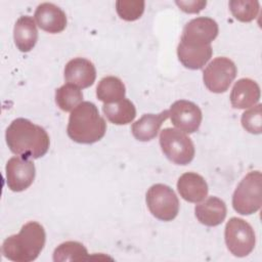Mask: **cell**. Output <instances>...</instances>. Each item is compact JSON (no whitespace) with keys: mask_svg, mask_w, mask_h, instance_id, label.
<instances>
[{"mask_svg":"<svg viewBox=\"0 0 262 262\" xmlns=\"http://www.w3.org/2000/svg\"><path fill=\"white\" fill-rule=\"evenodd\" d=\"M96 78L94 64L83 57L71 59L64 67V79L78 88H87L93 85Z\"/></svg>","mask_w":262,"mask_h":262,"instance_id":"7c38bea8","label":"cell"},{"mask_svg":"<svg viewBox=\"0 0 262 262\" xmlns=\"http://www.w3.org/2000/svg\"><path fill=\"white\" fill-rule=\"evenodd\" d=\"M13 39L17 49L21 52L31 51L38 40V31L33 17L20 16L13 28Z\"/></svg>","mask_w":262,"mask_h":262,"instance_id":"d6986e66","label":"cell"},{"mask_svg":"<svg viewBox=\"0 0 262 262\" xmlns=\"http://www.w3.org/2000/svg\"><path fill=\"white\" fill-rule=\"evenodd\" d=\"M145 2L142 0H119L116 2V10L119 16L127 21L138 19L144 11Z\"/></svg>","mask_w":262,"mask_h":262,"instance_id":"d4e9b609","label":"cell"},{"mask_svg":"<svg viewBox=\"0 0 262 262\" xmlns=\"http://www.w3.org/2000/svg\"><path fill=\"white\" fill-rule=\"evenodd\" d=\"M169 117L177 129L186 133L198 131L203 119L201 108L195 103L183 99L175 101L170 106Z\"/></svg>","mask_w":262,"mask_h":262,"instance_id":"30bf717a","label":"cell"},{"mask_svg":"<svg viewBox=\"0 0 262 262\" xmlns=\"http://www.w3.org/2000/svg\"><path fill=\"white\" fill-rule=\"evenodd\" d=\"M149 212L159 220L172 221L179 212V201L174 190L162 183L151 185L146 192Z\"/></svg>","mask_w":262,"mask_h":262,"instance_id":"52a82bcc","label":"cell"},{"mask_svg":"<svg viewBox=\"0 0 262 262\" xmlns=\"http://www.w3.org/2000/svg\"><path fill=\"white\" fill-rule=\"evenodd\" d=\"M198 220L206 226H217L221 224L227 214L225 203L217 196H209L194 208Z\"/></svg>","mask_w":262,"mask_h":262,"instance_id":"e0dca14e","label":"cell"},{"mask_svg":"<svg viewBox=\"0 0 262 262\" xmlns=\"http://www.w3.org/2000/svg\"><path fill=\"white\" fill-rule=\"evenodd\" d=\"M261 104L253 106L246 111L242 116V125L244 129L252 134H260L262 132V113Z\"/></svg>","mask_w":262,"mask_h":262,"instance_id":"484cf974","label":"cell"},{"mask_svg":"<svg viewBox=\"0 0 262 262\" xmlns=\"http://www.w3.org/2000/svg\"><path fill=\"white\" fill-rule=\"evenodd\" d=\"M262 205V175L260 171L249 172L236 186L232 207L241 215L256 213Z\"/></svg>","mask_w":262,"mask_h":262,"instance_id":"277c9868","label":"cell"},{"mask_svg":"<svg viewBox=\"0 0 262 262\" xmlns=\"http://www.w3.org/2000/svg\"><path fill=\"white\" fill-rule=\"evenodd\" d=\"M177 189L182 199L189 203H200L208 195L205 178L194 172L182 174L177 181Z\"/></svg>","mask_w":262,"mask_h":262,"instance_id":"9a60e30c","label":"cell"},{"mask_svg":"<svg viewBox=\"0 0 262 262\" xmlns=\"http://www.w3.org/2000/svg\"><path fill=\"white\" fill-rule=\"evenodd\" d=\"M35 19L40 29L50 34L62 32L67 27V15L53 3H41L35 11Z\"/></svg>","mask_w":262,"mask_h":262,"instance_id":"4fadbf2b","label":"cell"},{"mask_svg":"<svg viewBox=\"0 0 262 262\" xmlns=\"http://www.w3.org/2000/svg\"><path fill=\"white\" fill-rule=\"evenodd\" d=\"M5 139L13 154L27 159L43 157L50 145L45 129L25 118H17L10 123L5 132Z\"/></svg>","mask_w":262,"mask_h":262,"instance_id":"6da1fadb","label":"cell"},{"mask_svg":"<svg viewBox=\"0 0 262 262\" xmlns=\"http://www.w3.org/2000/svg\"><path fill=\"white\" fill-rule=\"evenodd\" d=\"M89 258L87 249L79 242H64L57 246L53 252V261H83Z\"/></svg>","mask_w":262,"mask_h":262,"instance_id":"7402d4cb","label":"cell"},{"mask_svg":"<svg viewBox=\"0 0 262 262\" xmlns=\"http://www.w3.org/2000/svg\"><path fill=\"white\" fill-rule=\"evenodd\" d=\"M225 244L236 257L248 256L255 248L256 236L253 227L244 219L232 217L225 225Z\"/></svg>","mask_w":262,"mask_h":262,"instance_id":"8992f818","label":"cell"},{"mask_svg":"<svg viewBox=\"0 0 262 262\" xmlns=\"http://www.w3.org/2000/svg\"><path fill=\"white\" fill-rule=\"evenodd\" d=\"M218 25L213 18L206 16L196 17L185 25L180 41L201 45H210L211 42L218 36Z\"/></svg>","mask_w":262,"mask_h":262,"instance_id":"8fae6325","label":"cell"},{"mask_svg":"<svg viewBox=\"0 0 262 262\" xmlns=\"http://www.w3.org/2000/svg\"><path fill=\"white\" fill-rule=\"evenodd\" d=\"M105 131L106 123L93 102L82 101L71 112L67 132L72 140L91 144L99 141Z\"/></svg>","mask_w":262,"mask_h":262,"instance_id":"3957f363","label":"cell"},{"mask_svg":"<svg viewBox=\"0 0 262 262\" xmlns=\"http://www.w3.org/2000/svg\"><path fill=\"white\" fill-rule=\"evenodd\" d=\"M169 111H163L160 114H145L131 127L133 136L139 141H149L154 139L162 124L168 119Z\"/></svg>","mask_w":262,"mask_h":262,"instance_id":"ac0fdd59","label":"cell"},{"mask_svg":"<svg viewBox=\"0 0 262 262\" xmlns=\"http://www.w3.org/2000/svg\"><path fill=\"white\" fill-rule=\"evenodd\" d=\"M160 145L164 155L176 165H187L194 158L193 142L179 129H163L160 133Z\"/></svg>","mask_w":262,"mask_h":262,"instance_id":"5b68a950","label":"cell"},{"mask_svg":"<svg viewBox=\"0 0 262 262\" xmlns=\"http://www.w3.org/2000/svg\"><path fill=\"white\" fill-rule=\"evenodd\" d=\"M236 73V67L231 59L216 57L204 70V84L211 92L223 93L229 88Z\"/></svg>","mask_w":262,"mask_h":262,"instance_id":"ba28073f","label":"cell"},{"mask_svg":"<svg viewBox=\"0 0 262 262\" xmlns=\"http://www.w3.org/2000/svg\"><path fill=\"white\" fill-rule=\"evenodd\" d=\"M260 87L252 79L237 80L230 93V102L234 108H248L254 106L260 100Z\"/></svg>","mask_w":262,"mask_h":262,"instance_id":"2e32d148","label":"cell"},{"mask_svg":"<svg viewBox=\"0 0 262 262\" xmlns=\"http://www.w3.org/2000/svg\"><path fill=\"white\" fill-rule=\"evenodd\" d=\"M102 111L107 120L116 125L129 124L136 117L134 104L127 98H123L114 103H104Z\"/></svg>","mask_w":262,"mask_h":262,"instance_id":"ffe728a7","label":"cell"},{"mask_svg":"<svg viewBox=\"0 0 262 262\" xmlns=\"http://www.w3.org/2000/svg\"><path fill=\"white\" fill-rule=\"evenodd\" d=\"M126 88L121 79L115 76L102 78L96 87V96L103 103H114L125 98Z\"/></svg>","mask_w":262,"mask_h":262,"instance_id":"44dd1931","label":"cell"},{"mask_svg":"<svg viewBox=\"0 0 262 262\" xmlns=\"http://www.w3.org/2000/svg\"><path fill=\"white\" fill-rule=\"evenodd\" d=\"M6 184L12 191L26 190L33 183L36 175L34 163L24 157H12L5 167Z\"/></svg>","mask_w":262,"mask_h":262,"instance_id":"9c48e42d","label":"cell"},{"mask_svg":"<svg viewBox=\"0 0 262 262\" xmlns=\"http://www.w3.org/2000/svg\"><path fill=\"white\" fill-rule=\"evenodd\" d=\"M213 49L210 45L192 44L180 41L177 47L179 61L187 69L200 70L211 58Z\"/></svg>","mask_w":262,"mask_h":262,"instance_id":"5bb4252c","label":"cell"},{"mask_svg":"<svg viewBox=\"0 0 262 262\" xmlns=\"http://www.w3.org/2000/svg\"><path fill=\"white\" fill-rule=\"evenodd\" d=\"M179 8L186 13H199L203 10L207 4L204 0H188V1H176Z\"/></svg>","mask_w":262,"mask_h":262,"instance_id":"4316f807","label":"cell"},{"mask_svg":"<svg viewBox=\"0 0 262 262\" xmlns=\"http://www.w3.org/2000/svg\"><path fill=\"white\" fill-rule=\"evenodd\" d=\"M46 234L43 226L30 221L23 225L17 234L6 237L2 244V254L15 262H31L37 259L45 246Z\"/></svg>","mask_w":262,"mask_h":262,"instance_id":"7a4b0ae2","label":"cell"},{"mask_svg":"<svg viewBox=\"0 0 262 262\" xmlns=\"http://www.w3.org/2000/svg\"><path fill=\"white\" fill-rule=\"evenodd\" d=\"M228 5L232 15L243 23L255 19L260 10V4L256 0H230Z\"/></svg>","mask_w":262,"mask_h":262,"instance_id":"cb8c5ba5","label":"cell"},{"mask_svg":"<svg viewBox=\"0 0 262 262\" xmlns=\"http://www.w3.org/2000/svg\"><path fill=\"white\" fill-rule=\"evenodd\" d=\"M82 100V91L73 84L67 83L55 90V102L63 112H72Z\"/></svg>","mask_w":262,"mask_h":262,"instance_id":"603a6c76","label":"cell"}]
</instances>
